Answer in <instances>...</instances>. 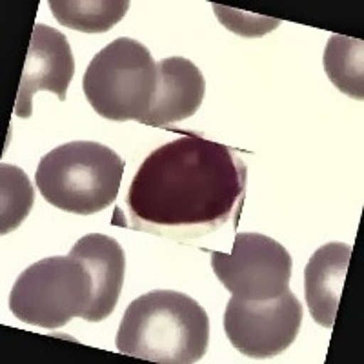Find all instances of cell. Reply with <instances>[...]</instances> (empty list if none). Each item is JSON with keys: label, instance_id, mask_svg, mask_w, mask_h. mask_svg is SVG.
Segmentation results:
<instances>
[{"label": "cell", "instance_id": "4", "mask_svg": "<svg viewBox=\"0 0 364 364\" xmlns=\"http://www.w3.org/2000/svg\"><path fill=\"white\" fill-rule=\"evenodd\" d=\"M82 87L104 119L144 124L157 87V64L144 44L120 37L91 58Z\"/></svg>", "mask_w": 364, "mask_h": 364}, {"label": "cell", "instance_id": "2", "mask_svg": "<svg viewBox=\"0 0 364 364\" xmlns=\"http://www.w3.org/2000/svg\"><path fill=\"white\" fill-rule=\"evenodd\" d=\"M210 318L199 302L173 290H154L126 308L117 350L161 364H193L206 355Z\"/></svg>", "mask_w": 364, "mask_h": 364}, {"label": "cell", "instance_id": "9", "mask_svg": "<svg viewBox=\"0 0 364 364\" xmlns=\"http://www.w3.org/2000/svg\"><path fill=\"white\" fill-rule=\"evenodd\" d=\"M70 255L82 261L91 275L93 295L82 318L87 323H100L113 314L122 291L126 273L124 250L113 237L90 233L77 240Z\"/></svg>", "mask_w": 364, "mask_h": 364}, {"label": "cell", "instance_id": "12", "mask_svg": "<svg viewBox=\"0 0 364 364\" xmlns=\"http://www.w3.org/2000/svg\"><path fill=\"white\" fill-rule=\"evenodd\" d=\"M57 22L82 33H104L119 24L129 9L128 0H50Z\"/></svg>", "mask_w": 364, "mask_h": 364}, {"label": "cell", "instance_id": "5", "mask_svg": "<svg viewBox=\"0 0 364 364\" xmlns=\"http://www.w3.org/2000/svg\"><path fill=\"white\" fill-rule=\"evenodd\" d=\"M93 286L82 261L75 257H48L18 275L9 294V310L31 326L57 330L73 317H84Z\"/></svg>", "mask_w": 364, "mask_h": 364}, {"label": "cell", "instance_id": "1", "mask_svg": "<svg viewBox=\"0 0 364 364\" xmlns=\"http://www.w3.org/2000/svg\"><path fill=\"white\" fill-rule=\"evenodd\" d=\"M246 193V166L228 146L181 136L149 154L132 181L126 206L135 230L191 239L237 224Z\"/></svg>", "mask_w": 364, "mask_h": 364}, {"label": "cell", "instance_id": "7", "mask_svg": "<svg viewBox=\"0 0 364 364\" xmlns=\"http://www.w3.org/2000/svg\"><path fill=\"white\" fill-rule=\"evenodd\" d=\"M302 323V304L290 290L269 301L233 295L224 311L228 341L242 355L272 359L291 346Z\"/></svg>", "mask_w": 364, "mask_h": 364}, {"label": "cell", "instance_id": "8", "mask_svg": "<svg viewBox=\"0 0 364 364\" xmlns=\"http://www.w3.org/2000/svg\"><path fill=\"white\" fill-rule=\"evenodd\" d=\"M73 75L75 58L66 35L50 26L35 24L15 100V115L21 119L33 115L31 100L42 90L51 91L64 102Z\"/></svg>", "mask_w": 364, "mask_h": 364}, {"label": "cell", "instance_id": "10", "mask_svg": "<svg viewBox=\"0 0 364 364\" xmlns=\"http://www.w3.org/2000/svg\"><path fill=\"white\" fill-rule=\"evenodd\" d=\"M206 93L203 71L184 57L162 58L157 64V87L146 126L164 128L195 115Z\"/></svg>", "mask_w": 364, "mask_h": 364}, {"label": "cell", "instance_id": "11", "mask_svg": "<svg viewBox=\"0 0 364 364\" xmlns=\"http://www.w3.org/2000/svg\"><path fill=\"white\" fill-rule=\"evenodd\" d=\"M352 245L328 242L311 255L304 269V299L314 321L324 328L336 324Z\"/></svg>", "mask_w": 364, "mask_h": 364}, {"label": "cell", "instance_id": "15", "mask_svg": "<svg viewBox=\"0 0 364 364\" xmlns=\"http://www.w3.org/2000/svg\"><path fill=\"white\" fill-rule=\"evenodd\" d=\"M211 8L215 9V15L220 18V24L235 31L237 35H242V37H261V35L268 33V31H272V29H275L281 24L279 18L237 11V9L224 8V6L219 4H213Z\"/></svg>", "mask_w": 364, "mask_h": 364}, {"label": "cell", "instance_id": "14", "mask_svg": "<svg viewBox=\"0 0 364 364\" xmlns=\"http://www.w3.org/2000/svg\"><path fill=\"white\" fill-rule=\"evenodd\" d=\"M35 203L33 184L13 164H0V233L15 232L29 215Z\"/></svg>", "mask_w": 364, "mask_h": 364}, {"label": "cell", "instance_id": "3", "mask_svg": "<svg viewBox=\"0 0 364 364\" xmlns=\"http://www.w3.org/2000/svg\"><path fill=\"white\" fill-rule=\"evenodd\" d=\"M124 161L95 141L57 146L41 159L35 182L46 203L75 215H95L115 203Z\"/></svg>", "mask_w": 364, "mask_h": 364}, {"label": "cell", "instance_id": "13", "mask_svg": "<svg viewBox=\"0 0 364 364\" xmlns=\"http://www.w3.org/2000/svg\"><path fill=\"white\" fill-rule=\"evenodd\" d=\"M324 71L344 95L364 99V42L360 38L333 35L324 50Z\"/></svg>", "mask_w": 364, "mask_h": 364}, {"label": "cell", "instance_id": "6", "mask_svg": "<svg viewBox=\"0 0 364 364\" xmlns=\"http://www.w3.org/2000/svg\"><path fill=\"white\" fill-rule=\"evenodd\" d=\"M211 268L232 295L269 301L290 290V252L262 233H237L232 253L211 252Z\"/></svg>", "mask_w": 364, "mask_h": 364}]
</instances>
